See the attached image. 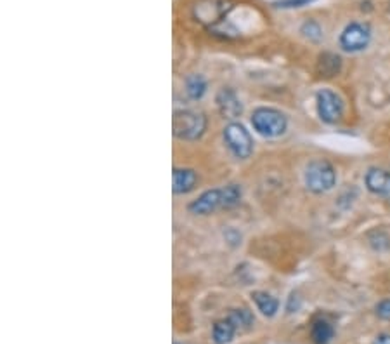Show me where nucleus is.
<instances>
[{
  "instance_id": "obj_1",
  "label": "nucleus",
  "mask_w": 390,
  "mask_h": 344,
  "mask_svg": "<svg viewBox=\"0 0 390 344\" xmlns=\"http://www.w3.org/2000/svg\"><path fill=\"white\" fill-rule=\"evenodd\" d=\"M336 185V171L328 160L316 159L305 169V186L312 193L321 195L333 190Z\"/></svg>"
},
{
  "instance_id": "obj_2",
  "label": "nucleus",
  "mask_w": 390,
  "mask_h": 344,
  "mask_svg": "<svg viewBox=\"0 0 390 344\" xmlns=\"http://www.w3.org/2000/svg\"><path fill=\"white\" fill-rule=\"evenodd\" d=\"M172 129H174V136L179 139L194 141L203 136L206 118L203 113L193 112V110H179L172 118Z\"/></svg>"
},
{
  "instance_id": "obj_3",
  "label": "nucleus",
  "mask_w": 390,
  "mask_h": 344,
  "mask_svg": "<svg viewBox=\"0 0 390 344\" xmlns=\"http://www.w3.org/2000/svg\"><path fill=\"white\" fill-rule=\"evenodd\" d=\"M252 125L266 137H278L286 131V117L274 108H259L252 115Z\"/></svg>"
},
{
  "instance_id": "obj_4",
  "label": "nucleus",
  "mask_w": 390,
  "mask_h": 344,
  "mask_svg": "<svg viewBox=\"0 0 390 344\" xmlns=\"http://www.w3.org/2000/svg\"><path fill=\"white\" fill-rule=\"evenodd\" d=\"M372 42V28L368 23H350L340 35V47L347 52L365 51Z\"/></svg>"
},
{
  "instance_id": "obj_5",
  "label": "nucleus",
  "mask_w": 390,
  "mask_h": 344,
  "mask_svg": "<svg viewBox=\"0 0 390 344\" xmlns=\"http://www.w3.org/2000/svg\"><path fill=\"white\" fill-rule=\"evenodd\" d=\"M224 141L232 155L242 160L248 159L254 151V139L242 124H229L224 129Z\"/></svg>"
},
{
  "instance_id": "obj_6",
  "label": "nucleus",
  "mask_w": 390,
  "mask_h": 344,
  "mask_svg": "<svg viewBox=\"0 0 390 344\" xmlns=\"http://www.w3.org/2000/svg\"><path fill=\"white\" fill-rule=\"evenodd\" d=\"M317 115L324 124H336L343 115V103L340 96L330 89H321L316 94Z\"/></svg>"
},
{
  "instance_id": "obj_7",
  "label": "nucleus",
  "mask_w": 390,
  "mask_h": 344,
  "mask_svg": "<svg viewBox=\"0 0 390 344\" xmlns=\"http://www.w3.org/2000/svg\"><path fill=\"white\" fill-rule=\"evenodd\" d=\"M365 185L370 193L377 197L390 198V172L385 169L372 167L365 176Z\"/></svg>"
},
{
  "instance_id": "obj_8",
  "label": "nucleus",
  "mask_w": 390,
  "mask_h": 344,
  "mask_svg": "<svg viewBox=\"0 0 390 344\" xmlns=\"http://www.w3.org/2000/svg\"><path fill=\"white\" fill-rule=\"evenodd\" d=\"M219 207H223V188L208 190L205 191V193H201L200 197L189 205V210L193 214H201V216H205V214L213 212V210H217Z\"/></svg>"
},
{
  "instance_id": "obj_9",
  "label": "nucleus",
  "mask_w": 390,
  "mask_h": 344,
  "mask_svg": "<svg viewBox=\"0 0 390 344\" xmlns=\"http://www.w3.org/2000/svg\"><path fill=\"white\" fill-rule=\"evenodd\" d=\"M217 106H219L220 113L225 118H229V120H235V118H238L243 113L242 101H240L235 91L231 89H223L217 94Z\"/></svg>"
},
{
  "instance_id": "obj_10",
  "label": "nucleus",
  "mask_w": 390,
  "mask_h": 344,
  "mask_svg": "<svg viewBox=\"0 0 390 344\" xmlns=\"http://www.w3.org/2000/svg\"><path fill=\"white\" fill-rule=\"evenodd\" d=\"M174 193L184 195L189 193L196 186L198 176L193 169H174Z\"/></svg>"
},
{
  "instance_id": "obj_11",
  "label": "nucleus",
  "mask_w": 390,
  "mask_h": 344,
  "mask_svg": "<svg viewBox=\"0 0 390 344\" xmlns=\"http://www.w3.org/2000/svg\"><path fill=\"white\" fill-rule=\"evenodd\" d=\"M311 338L314 344H330L331 339L335 338V327L333 323L328 322L326 319H317L312 323Z\"/></svg>"
},
{
  "instance_id": "obj_12",
  "label": "nucleus",
  "mask_w": 390,
  "mask_h": 344,
  "mask_svg": "<svg viewBox=\"0 0 390 344\" xmlns=\"http://www.w3.org/2000/svg\"><path fill=\"white\" fill-rule=\"evenodd\" d=\"M342 70V57L338 55H333V52H323L319 56V61H317V71H319L321 76H335L338 71Z\"/></svg>"
},
{
  "instance_id": "obj_13",
  "label": "nucleus",
  "mask_w": 390,
  "mask_h": 344,
  "mask_svg": "<svg viewBox=\"0 0 390 344\" xmlns=\"http://www.w3.org/2000/svg\"><path fill=\"white\" fill-rule=\"evenodd\" d=\"M236 327L229 319L219 320L215 325H213V341L215 344H229L232 341L236 334Z\"/></svg>"
},
{
  "instance_id": "obj_14",
  "label": "nucleus",
  "mask_w": 390,
  "mask_h": 344,
  "mask_svg": "<svg viewBox=\"0 0 390 344\" xmlns=\"http://www.w3.org/2000/svg\"><path fill=\"white\" fill-rule=\"evenodd\" d=\"M252 297H254V303L257 304L259 311H262V315L266 316H274L276 315L278 308H279V303L276 297H273L271 294L267 292H254L252 294Z\"/></svg>"
},
{
  "instance_id": "obj_15",
  "label": "nucleus",
  "mask_w": 390,
  "mask_h": 344,
  "mask_svg": "<svg viewBox=\"0 0 390 344\" xmlns=\"http://www.w3.org/2000/svg\"><path fill=\"white\" fill-rule=\"evenodd\" d=\"M228 319L231 320L232 325H235L236 331L238 332L248 331V328H252V325H254V322H255L254 315H252L247 308L232 309V311L228 315Z\"/></svg>"
},
{
  "instance_id": "obj_16",
  "label": "nucleus",
  "mask_w": 390,
  "mask_h": 344,
  "mask_svg": "<svg viewBox=\"0 0 390 344\" xmlns=\"http://www.w3.org/2000/svg\"><path fill=\"white\" fill-rule=\"evenodd\" d=\"M206 91V82L201 75H191L186 79V93L191 99H200Z\"/></svg>"
},
{
  "instance_id": "obj_17",
  "label": "nucleus",
  "mask_w": 390,
  "mask_h": 344,
  "mask_svg": "<svg viewBox=\"0 0 390 344\" xmlns=\"http://www.w3.org/2000/svg\"><path fill=\"white\" fill-rule=\"evenodd\" d=\"M242 195L243 191L238 185H228L225 188H223V207L229 209L238 205L240 200H242Z\"/></svg>"
},
{
  "instance_id": "obj_18",
  "label": "nucleus",
  "mask_w": 390,
  "mask_h": 344,
  "mask_svg": "<svg viewBox=\"0 0 390 344\" xmlns=\"http://www.w3.org/2000/svg\"><path fill=\"white\" fill-rule=\"evenodd\" d=\"M302 33H304V37H307L309 40L312 42H319L321 38H323V30H321L319 23L312 21V19H309V21H305L304 25H302Z\"/></svg>"
},
{
  "instance_id": "obj_19",
  "label": "nucleus",
  "mask_w": 390,
  "mask_h": 344,
  "mask_svg": "<svg viewBox=\"0 0 390 344\" xmlns=\"http://www.w3.org/2000/svg\"><path fill=\"white\" fill-rule=\"evenodd\" d=\"M374 313H377L378 319L390 320V299L380 301V303L374 306Z\"/></svg>"
},
{
  "instance_id": "obj_20",
  "label": "nucleus",
  "mask_w": 390,
  "mask_h": 344,
  "mask_svg": "<svg viewBox=\"0 0 390 344\" xmlns=\"http://www.w3.org/2000/svg\"><path fill=\"white\" fill-rule=\"evenodd\" d=\"M314 0H279L276 2L278 7H283V9H293V7H304L312 4Z\"/></svg>"
},
{
  "instance_id": "obj_21",
  "label": "nucleus",
  "mask_w": 390,
  "mask_h": 344,
  "mask_svg": "<svg viewBox=\"0 0 390 344\" xmlns=\"http://www.w3.org/2000/svg\"><path fill=\"white\" fill-rule=\"evenodd\" d=\"M373 344H390V334H380Z\"/></svg>"
},
{
  "instance_id": "obj_22",
  "label": "nucleus",
  "mask_w": 390,
  "mask_h": 344,
  "mask_svg": "<svg viewBox=\"0 0 390 344\" xmlns=\"http://www.w3.org/2000/svg\"><path fill=\"white\" fill-rule=\"evenodd\" d=\"M175 344H182V343H175Z\"/></svg>"
}]
</instances>
